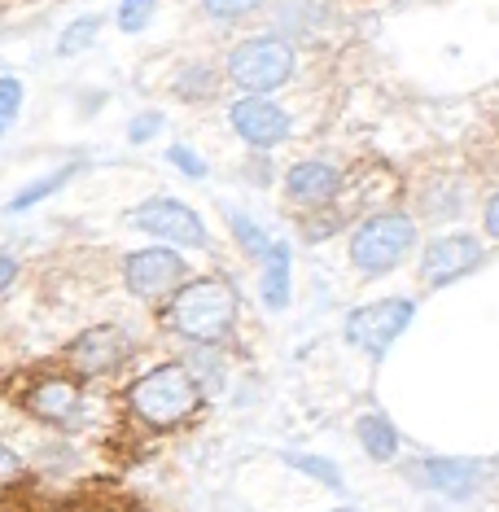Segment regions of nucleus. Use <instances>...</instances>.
Segmentation results:
<instances>
[{
  "label": "nucleus",
  "mask_w": 499,
  "mask_h": 512,
  "mask_svg": "<svg viewBox=\"0 0 499 512\" xmlns=\"http://www.w3.org/2000/svg\"><path fill=\"white\" fill-rule=\"evenodd\" d=\"M202 9L211 22H246L259 5H250V0H224V5H219V0H211V5H202Z\"/></svg>",
  "instance_id": "a878e982"
},
{
  "label": "nucleus",
  "mask_w": 499,
  "mask_h": 512,
  "mask_svg": "<svg viewBox=\"0 0 499 512\" xmlns=\"http://www.w3.org/2000/svg\"><path fill=\"white\" fill-rule=\"evenodd\" d=\"M464 206H469V184L451 176H434L416 189V219H425V224H456Z\"/></svg>",
  "instance_id": "4468645a"
},
{
  "label": "nucleus",
  "mask_w": 499,
  "mask_h": 512,
  "mask_svg": "<svg viewBox=\"0 0 499 512\" xmlns=\"http://www.w3.org/2000/svg\"><path fill=\"white\" fill-rule=\"evenodd\" d=\"M219 88H224V75H219L215 62H189L176 75V84H171V92H176L180 101H211V97H219Z\"/></svg>",
  "instance_id": "a211bd4d"
},
{
  "label": "nucleus",
  "mask_w": 499,
  "mask_h": 512,
  "mask_svg": "<svg viewBox=\"0 0 499 512\" xmlns=\"http://www.w3.org/2000/svg\"><path fill=\"white\" fill-rule=\"evenodd\" d=\"M224 215H228V232L237 237V246L250 254L254 263H263L272 254V246H276V237L263 224H254V219L246 215V211H237V206H224Z\"/></svg>",
  "instance_id": "6ab92c4d"
},
{
  "label": "nucleus",
  "mask_w": 499,
  "mask_h": 512,
  "mask_svg": "<svg viewBox=\"0 0 499 512\" xmlns=\"http://www.w3.org/2000/svg\"><path fill=\"white\" fill-rule=\"evenodd\" d=\"M14 281H18V259L14 254H0V294H5Z\"/></svg>",
  "instance_id": "7c9ffc66"
},
{
  "label": "nucleus",
  "mask_w": 499,
  "mask_h": 512,
  "mask_svg": "<svg viewBox=\"0 0 499 512\" xmlns=\"http://www.w3.org/2000/svg\"><path fill=\"white\" fill-rule=\"evenodd\" d=\"M22 473H27V464H22V456H18V451H9L5 442H0V486L18 482Z\"/></svg>",
  "instance_id": "c85d7f7f"
},
{
  "label": "nucleus",
  "mask_w": 499,
  "mask_h": 512,
  "mask_svg": "<svg viewBox=\"0 0 499 512\" xmlns=\"http://www.w3.org/2000/svg\"><path fill=\"white\" fill-rule=\"evenodd\" d=\"M167 158H171V167L184 171L189 180H206V162L197 158L189 145H171V149H167Z\"/></svg>",
  "instance_id": "cd10ccee"
},
{
  "label": "nucleus",
  "mask_w": 499,
  "mask_h": 512,
  "mask_svg": "<svg viewBox=\"0 0 499 512\" xmlns=\"http://www.w3.org/2000/svg\"><path fill=\"white\" fill-rule=\"evenodd\" d=\"M232 132L246 141L254 154H272L276 145H285L294 136V119L285 106H276L272 97H237L228 110Z\"/></svg>",
  "instance_id": "9d476101"
},
{
  "label": "nucleus",
  "mask_w": 499,
  "mask_h": 512,
  "mask_svg": "<svg viewBox=\"0 0 499 512\" xmlns=\"http://www.w3.org/2000/svg\"><path fill=\"white\" fill-rule=\"evenodd\" d=\"M281 189H285V202L316 215V211H329V206L342 202L346 176L338 162H329V158H303L281 176Z\"/></svg>",
  "instance_id": "1a4fd4ad"
},
{
  "label": "nucleus",
  "mask_w": 499,
  "mask_h": 512,
  "mask_svg": "<svg viewBox=\"0 0 499 512\" xmlns=\"http://www.w3.org/2000/svg\"><path fill=\"white\" fill-rule=\"evenodd\" d=\"M333 512H359V508H333Z\"/></svg>",
  "instance_id": "2f4dec72"
},
{
  "label": "nucleus",
  "mask_w": 499,
  "mask_h": 512,
  "mask_svg": "<svg viewBox=\"0 0 499 512\" xmlns=\"http://www.w3.org/2000/svg\"><path fill=\"white\" fill-rule=\"evenodd\" d=\"M412 320H416V298H377V302L346 311L342 333L364 359L381 364L390 355V346L412 329Z\"/></svg>",
  "instance_id": "39448f33"
},
{
  "label": "nucleus",
  "mask_w": 499,
  "mask_h": 512,
  "mask_svg": "<svg viewBox=\"0 0 499 512\" xmlns=\"http://www.w3.org/2000/svg\"><path fill=\"white\" fill-rule=\"evenodd\" d=\"M97 31H101V18H97V14H88V18L71 22V27L62 31V40H57V53L71 57V53H79V49H88V44L97 40Z\"/></svg>",
  "instance_id": "5701e85b"
},
{
  "label": "nucleus",
  "mask_w": 499,
  "mask_h": 512,
  "mask_svg": "<svg viewBox=\"0 0 499 512\" xmlns=\"http://www.w3.org/2000/svg\"><path fill=\"white\" fill-rule=\"evenodd\" d=\"M206 390L193 381V372L184 364H158L145 377L132 381L127 403H132L136 421L149 429H176L184 421H193L197 407H202Z\"/></svg>",
  "instance_id": "7ed1b4c3"
},
{
  "label": "nucleus",
  "mask_w": 499,
  "mask_h": 512,
  "mask_svg": "<svg viewBox=\"0 0 499 512\" xmlns=\"http://www.w3.org/2000/svg\"><path fill=\"white\" fill-rule=\"evenodd\" d=\"M294 75H298V49L276 36V31H259V36L237 40L224 62V79L241 88V97H272Z\"/></svg>",
  "instance_id": "20e7f679"
},
{
  "label": "nucleus",
  "mask_w": 499,
  "mask_h": 512,
  "mask_svg": "<svg viewBox=\"0 0 499 512\" xmlns=\"http://www.w3.org/2000/svg\"><path fill=\"white\" fill-rule=\"evenodd\" d=\"M79 171H84V162H62L57 171H49V176H40L36 184H31V189H22L9 206H14V211H31L36 202H44V197H53L57 189H62V184H71V180L79 176Z\"/></svg>",
  "instance_id": "412c9836"
},
{
  "label": "nucleus",
  "mask_w": 499,
  "mask_h": 512,
  "mask_svg": "<svg viewBox=\"0 0 499 512\" xmlns=\"http://www.w3.org/2000/svg\"><path fill=\"white\" fill-rule=\"evenodd\" d=\"M329 22V9L324 5H281V14H276V36L289 40V44H307L316 36V27Z\"/></svg>",
  "instance_id": "f3484780"
},
{
  "label": "nucleus",
  "mask_w": 499,
  "mask_h": 512,
  "mask_svg": "<svg viewBox=\"0 0 499 512\" xmlns=\"http://www.w3.org/2000/svg\"><path fill=\"white\" fill-rule=\"evenodd\" d=\"M482 232L491 241H499V193L486 197V206H482Z\"/></svg>",
  "instance_id": "c756f323"
},
{
  "label": "nucleus",
  "mask_w": 499,
  "mask_h": 512,
  "mask_svg": "<svg viewBox=\"0 0 499 512\" xmlns=\"http://www.w3.org/2000/svg\"><path fill=\"white\" fill-rule=\"evenodd\" d=\"M158 132H162V114H158V110H145V114H136V119L127 123V141H132V145L154 141Z\"/></svg>",
  "instance_id": "bb28decb"
},
{
  "label": "nucleus",
  "mask_w": 499,
  "mask_h": 512,
  "mask_svg": "<svg viewBox=\"0 0 499 512\" xmlns=\"http://www.w3.org/2000/svg\"><path fill=\"white\" fill-rule=\"evenodd\" d=\"M22 110V79L18 75H0V136L14 127Z\"/></svg>",
  "instance_id": "b1692460"
},
{
  "label": "nucleus",
  "mask_w": 499,
  "mask_h": 512,
  "mask_svg": "<svg viewBox=\"0 0 499 512\" xmlns=\"http://www.w3.org/2000/svg\"><path fill=\"white\" fill-rule=\"evenodd\" d=\"M416 241H421V224H416V215L403 211V206H381V211L355 219L351 241H346V254H351L355 272L386 276L416 250Z\"/></svg>",
  "instance_id": "f03ea898"
},
{
  "label": "nucleus",
  "mask_w": 499,
  "mask_h": 512,
  "mask_svg": "<svg viewBox=\"0 0 499 512\" xmlns=\"http://www.w3.org/2000/svg\"><path fill=\"white\" fill-rule=\"evenodd\" d=\"M482 263H486L482 237H473V232H464V228H447L421 246V267H416V272H421V285L447 289V285L464 281V276H473Z\"/></svg>",
  "instance_id": "423d86ee"
},
{
  "label": "nucleus",
  "mask_w": 499,
  "mask_h": 512,
  "mask_svg": "<svg viewBox=\"0 0 499 512\" xmlns=\"http://www.w3.org/2000/svg\"><path fill=\"white\" fill-rule=\"evenodd\" d=\"M27 412L44 425L71 429L79 421V412H84V386L71 377H44L40 386L27 390Z\"/></svg>",
  "instance_id": "ddd939ff"
},
{
  "label": "nucleus",
  "mask_w": 499,
  "mask_h": 512,
  "mask_svg": "<svg viewBox=\"0 0 499 512\" xmlns=\"http://www.w3.org/2000/svg\"><path fill=\"white\" fill-rule=\"evenodd\" d=\"M127 224L149 232V237H158V241L189 246V250H202L206 241H211L202 215H197L189 202H176V197H149V202L132 206V211H127Z\"/></svg>",
  "instance_id": "6e6552de"
},
{
  "label": "nucleus",
  "mask_w": 499,
  "mask_h": 512,
  "mask_svg": "<svg viewBox=\"0 0 499 512\" xmlns=\"http://www.w3.org/2000/svg\"><path fill=\"white\" fill-rule=\"evenodd\" d=\"M167 329L180 333L193 346L219 351L232 337V329H237V294H232V285L219 281V276L189 281L167 302Z\"/></svg>",
  "instance_id": "f257e3e1"
},
{
  "label": "nucleus",
  "mask_w": 499,
  "mask_h": 512,
  "mask_svg": "<svg viewBox=\"0 0 499 512\" xmlns=\"http://www.w3.org/2000/svg\"><path fill=\"white\" fill-rule=\"evenodd\" d=\"M114 22H119V31L136 36V31H145L149 22H154V5H145V0H123V5L114 9Z\"/></svg>",
  "instance_id": "393cba45"
},
{
  "label": "nucleus",
  "mask_w": 499,
  "mask_h": 512,
  "mask_svg": "<svg viewBox=\"0 0 499 512\" xmlns=\"http://www.w3.org/2000/svg\"><path fill=\"white\" fill-rule=\"evenodd\" d=\"M184 368L193 372V381L202 390L224 386V359H219V351H211V346H193V355L184 359Z\"/></svg>",
  "instance_id": "4be33fe9"
},
{
  "label": "nucleus",
  "mask_w": 499,
  "mask_h": 512,
  "mask_svg": "<svg viewBox=\"0 0 499 512\" xmlns=\"http://www.w3.org/2000/svg\"><path fill=\"white\" fill-rule=\"evenodd\" d=\"M123 281L141 302H171L189 285V263L171 246H145L132 250L123 263Z\"/></svg>",
  "instance_id": "0eeeda50"
},
{
  "label": "nucleus",
  "mask_w": 499,
  "mask_h": 512,
  "mask_svg": "<svg viewBox=\"0 0 499 512\" xmlns=\"http://www.w3.org/2000/svg\"><path fill=\"white\" fill-rule=\"evenodd\" d=\"M259 298L268 311H285L294 298V250H289V241H276L272 254L259 263Z\"/></svg>",
  "instance_id": "2eb2a0df"
},
{
  "label": "nucleus",
  "mask_w": 499,
  "mask_h": 512,
  "mask_svg": "<svg viewBox=\"0 0 499 512\" xmlns=\"http://www.w3.org/2000/svg\"><path fill=\"white\" fill-rule=\"evenodd\" d=\"M285 464H289L294 473L311 477V482L329 486V491H342V486H346L342 469H338V464H333L329 456H311V451H285Z\"/></svg>",
  "instance_id": "aec40b11"
},
{
  "label": "nucleus",
  "mask_w": 499,
  "mask_h": 512,
  "mask_svg": "<svg viewBox=\"0 0 499 512\" xmlns=\"http://www.w3.org/2000/svg\"><path fill=\"white\" fill-rule=\"evenodd\" d=\"M408 477L421 491L443 495V499H473L486 482V469L478 460H456V456H421L408 464Z\"/></svg>",
  "instance_id": "9b49d317"
},
{
  "label": "nucleus",
  "mask_w": 499,
  "mask_h": 512,
  "mask_svg": "<svg viewBox=\"0 0 499 512\" xmlns=\"http://www.w3.org/2000/svg\"><path fill=\"white\" fill-rule=\"evenodd\" d=\"M127 355H132V337H127L123 324H92L66 351L79 377H106V372L127 364Z\"/></svg>",
  "instance_id": "f8f14e48"
},
{
  "label": "nucleus",
  "mask_w": 499,
  "mask_h": 512,
  "mask_svg": "<svg viewBox=\"0 0 499 512\" xmlns=\"http://www.w3.org/2000/svg\"><path fill=\"white\" fill-rule=\"evenodd\" d=\"M355 438H359V447H364V456L377 460V464H390L394 456H399V447H403L399 429H394V421L386 412H359Z\"/></svg>",
  "instance_id": "dca6fc26"
}]
</instances>
